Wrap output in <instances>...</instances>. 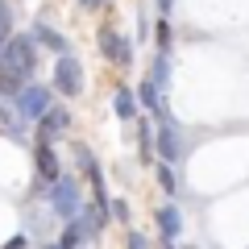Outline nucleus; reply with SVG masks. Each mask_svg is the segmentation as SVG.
I'll return each mask as SVG.
<instances>
[{
    "instance_id": "obj_1",
    "label": "nucleus",
    "mask_w": 249,
    "mask_h": 249,
    "mask_svg": "<svg viewBox=\"0 0 249 249\" xmlns=\"http://www.w3.org/2000/svg\"><path fill=\"white\" fill-rule=\"evenodd\" d=\"M0 62L29 79V75L37 71V42H34V34H9V42H4V50H0Z\"/></svg>"
},
{
    "instance_id": "obj_2",
    "label": "nucleus",
    "mask_w": 249,
    "mask_h": 249,
    "mask_svg": "<svg viewBox=\"0 0 249 249\" xmlns=\"http://www.w3.org/2000/svg\"><path fill=\"white\" fill-rule=\"evenodd\" d=\"M46 199H50V208H54V216H58V220H75V216H79V208H83L79 178H75V175H62L54 187H46Z\"/></svg>"
},
{
    "instance_id": "obj_3",
    "label": "nucleus",
    "mask_w": 249,
    "mask_h": 249,
    "mask_svg": "<svg viewBox=\"0 0 249 249\" xmlns=\"http://www.w3.org/2000/svg\"><path fill=\"white\" fill-rule=\"evenodd\" d=\"M50 108H54V100H50V88H46V83H34V79H29L25 88L13 96V112H17L21 121H42Z\"/></svg>"
},
{
    "instance_id": "obj_4",
    "label": "nucleus",
    "mask_w": 249,
    "mask_h": 249,
    "mask_svg": "<svg viewBox=\"0 0 249 249\" xmlns=\"http://www.w3.org/2000/svg\"><path fill=\"white\" fill-rule=\"evenodd\" d=\"M154 154H158L162 162H183L187 154V137H183V124L178 121H162L158 124V133H154Z\"/></svg>"
},
{
    "instance_id": "obj_5",
    "label": "nucleus",
    "mask_w": 249,
    "mask_h": 249,
    "mask_svg": "<svg viewBox=\"0 0 249 249\" xmlns=\"http://www.w3.org/2000/svg\"><path fill=\"white\" fill-rule=\"evenodd\" d=\"M54 91L58 96H79L83 91V62L75 54H58V67H54Z\"/></svg>"
},
{
    "instance_id": "obj_6",
    "label": "nucleus",
    "mask_w": 249,
    "mask_h": 249,
    "mask_svg": "<svg viewBox=\"0 0 249 249\" xmlns=\"http://www.w3.org/2000/svg\"><path fill=\"white\" fill-rule=\"evenodd\" d=\"M96 42H100V54H104L108 62H116V67H129V62H133V42H129L124 34H116V29L104 25L96 34Z\"/></svg>"
},
{
    "instance_id": "obj_7",
    "label": "nucleus",
    "mask_w": 249,
    "mask_h": 249,
    "mask_svg": "<svg viewBox=\"0 0 249 249\" xmlns=\"http://www.w3.org/2000/svg\"><path fill=\"white\" fill-rule=\"evenodd\" d=\"M34 166H37V187H42V191H46V187H54V183L62 178L58 154H54L50 145H37V150H34Z\"/></svg>"
},
{
    "instance_id": "obj_8",
    "label": "nucleus",
    "mask_w": 249,
    "mask_h": 249,
    "mask_svg": "<svg viewBox=\"0 0 249 249\" xmlns=\"http://www.w3.org/2000/svg\"><path fill=\"white\" fill-rule=\"evenodd\" d=\"M137 104H142V108H145V112H150L158 124H162V121H170V112H166V96H162V91L154 88L150 79L137 83Z\"/></svg>"
},
{
    "instance_id": "obj_9",
    "label": "nucleus",
    "mask_w": 249,
    "mask_h": 249,
    "mask_svg": "<svg viewBox=\"0 0 249 249\" xmlns=\"http://www.w3.org/2000/svg\"><path fill=\"white\" fill-rule=\"evenodd\" d=\"M67 124H71V112H67V108H50V112L37 121V145H50V137L62 133Z\"/></svg>"
},
{
    "instance_id": "obj_10",
    "label": "nucleus",
    "mask_w": 249,
    "mask_h": 249,
    "mask_svg": "<svg viewBox=\"0 0 249 249\" xmlns=\"http://www.w3.org/2000/svg\"><path fill=\"white\" fill-rule=\"evenodd\" d=\"M79 220H83V229L91 232V241L104 232V224H108V199H96V204H83L79 208Z\"/></svg>"
},
{
    "instance_id": "obj_11",
    "label": "nucleus",
    "mask_w": 249,
    "mask_h": 249,
    "mask_svg": "<svg viewBox=\"0 0 249 249\" xmlns=\"http://www.w3.org/2000/svg\"><path fill=\"white\" fill-rule=\"evenodd\" d=\"M154 216H158V232H162V241H178V232H183V212L175 208V199H170V204H162Z\"/></svg>"
},
{
    "instance_id": "obj_12",
    "label": "nucleus",
    "mask_w": 249,
    "mask_h": 249,
    "mask_svg": "<svg viewBox=\"0 0 249 249\" xmlns=\"http://www.w3.org/2000/svg\"><path fill=\"white\" fill-rule=\"evenodd\" d=\"M29 34H34V42L42 46V50H50V54H71V46H67V37H62L58 29H50L46 21H37V25L29 29Z\"/></svg>"
},
{
    "instance_id": "obj_13",
    "label": "nucleus",
    "mask_w": 249,
    "mask_h": 249,
    "mask_svg": "<svg viewBox=\"0 0 249 249\" xmlns=\"http://www.w3.org/2000/svg\"><path fill=\"white\" fill-rule=\"evenodd\" d=\"M91 241V232L83 229V220L75 216V220H67L62 224V237H58V245H46V249H83Z\"/></svg>"
},
{
    "instance_id": "obj_14",
    "label": "nucleus",
    "mask_w": 249,
    "mask_h": 249,
    "mask_svg": "<svg viewBox=\"0 0 249 249\" xmlns=\"http://www.w3.org/2000/svg\"><path fill=\"white\" fill-rule=\"evenodd\" d=\"M112 112L121 116V121H137V91H133V88H116Z\"/></svg>"
},
{
    "instance_id": "obj_15",
    "label": "nucleus",
    "mask_w": 249,
    "mask_h": 249,
    "mask_svg": "<svg viewBox=\"0 0 249 249\" xmlns=\"http://www.w3.org/2000/svg\"><path fill=\"white\" fill-rule=\"evenodd\" d=\"M150 83L166 96V88H170V54H154V67H150Z\"/></svg>"
},
{
    "instance_id": "obj_16",
    "label": "nucleus",
    "mask_w": 249,
    "mask_h": 249,
    "mask_svg": "<svg viewBox=\"0 0 249 249\" xmlns=\"http://www.w3.org/2000/svg\"><path fill=\"white\" fill-rule=\"evenodd\" d=\"M25 83H29V79H25L21 71H13V67H4V62H0V96H9V100H13L21 88H25Z\"/></svg>"
},
{
    "instance_id": "obj_17",
    "label": "nucleus",
    "mask_w": 249,
    "mask_h": 249,
    "mask_svg": "<svg viewBox=\"0 0 249 249\" xmlns=\"http://www.w3.org/2000/svg\"><path fill=\"white\" fill-rule=\"evenodd\" d=\"M158 187L166 191V196H178V191H183V178H178L175 162H162V166H158Z\"/></svg>"
},
{
    "instance_id": "obj_18",
    "label": "nucleus",
    "mask_w": 249,
    "mask_h": 249,
    "mask_svg": "<svg viewBox=\"0 0 249 249\" xmlns=\"http://www.w3.org/2000/svg\"><path fill=\"white\" fill-rule=\"evenodd\" d=\"M154 42H158V54H170V50H175V29H170L166 17H162L158 29H154Z\"/></svg>"
},
{
    "instance_id": "obj_19",
    "label": "nucleus",
    "mask_w": 249,
    "mask_h": 249,
    "mask_svg": "<svg viewBox=\"0 0 249 249\" xmlns=\"http://www.w3.org/2000/svg\"><path fill=\"white\" fill-rule=\"evenodd\" d=\"M13 34V9H9V0H0V42H9Z\"/></svg>"
},
{
    "instance_id": "obj_20",
    "label": "nucleus",
    "mask_w": 249,
    "mask_h": 249,
    "mask_svg": "<svg viewBox=\"0 0 249 249\" xmlns=\"http://www.w3.org/2000/svg\"><path fill=\"white\" fill-rule=\"evenodd\" d=\"M137 150L154 154V129H150V121H142V129H137Z\"/></svg>"
},
{
    "instance_id": "obj_21",
    "label": "nucleus",
    "mask_w": 249,
    "mask_h": 249,
    "mask_svg": "<svg viewBox=\"0 0 249 249\" xmlns=\"http://www.w3.org/2000/svg\"><path fill=\"white\" fill-rule=\"evenodd\" d=\"M124 249H150V237L137 232V229H129V232H124Z\"/></svg>"
},
{
    "instance_id": "obj_22",
    "label": "nucleus",
    "mask_w": 249,
    "mask_h": 249,
    "mask_svg": "<svg viewBox=\"0 0 249 249\" xmlns=\"http://www.w3.org/2000/svg\"><path fill=\"white\" fill-rule=\"evenodd\" d=\"M150 37V13H145V4L137 9V42H145Z\"/></svg>"
},
{
    "instance_id": "obj_23",
    "label": "nucleus",
    "mask_w": 249,
    "mask_h": 249,
    "mask_svg": "<svg viewBox=\"0 0 249 249\" xmlns=\"http://www.w3.org/2000/svg\"><path fill=\"white\" fill-rule=\"evenodd\" d=\"M112 220H121V224H129V204H124V199H112Z\"/></svg>"
},
{
    "instance_id": "obj_24",
    "label": "nucleus",
    "mask_w": 249,
    "mask_h": 249,
    "mask_svg": "<svg viewBox=\"0 0 249 249\" xmlns=\"http://www.w3.org/2000/svg\"><path fill=\"white\" fill-rule=\"evenodd\" d=\"M25 245H29V237H25V232H17V237H9L0 249H25Z\"/></svg>"
},
{
    "instance_id": "obj_25",
    "label": "nucleus",
    "mask_w": 249,
    "mask_h": 249,
    "mask_svg": "<svg viewBox=\"0 0 249 249\" xmlns=\"http://www.w3.org/2000/svg\"><path fill=\"white\" fill-rule=\"evenodd\" d=\"M158 13H162V17H170V13H175V0H158Z\"/></svg>"
},
{
    "instance_id": "obj_26",
    "label": "nucleus",
    "mask_w": 249,
    "mask_h": 249,
    "mask_svg": "<svg viewBox=\"0 0 249 249\" xmlns=\"http://www.w3.org/2000/svg\"><path fill=\"white\" fill-rule=\"evenodd\" d=\"M100 4H108V0H79V9H100Z\"/></svg>"
},
{
    "instance_id": "obj_27",
    "label": "nucleus",
    "mask_w": 249,
    "mask_h": 249,
    "mask_svg": "<svg viewBox=\"0 0 249 249\" xmlns=\"http://www.w3.org/2000/svg\"><path fill=\"white\" fill-rule=\"evenodd\" d=\"M0 50H4V42H0Z\"/></svg>"
},
{
    "instance_id": "obj_28",
    "label": "nucleus",
    "mask_w": 249,
    "mask_h": 249,
    "mask_svg": "<svg viewBox=\"0 0 249 249\" xmlns=\"http://www.w3.org/2000/svg\"><path fill=\"white\" fill-rule=\"evenodd\" d=\"M191 249H196V245H191Z\"/></svg>"
}]
</instances>
